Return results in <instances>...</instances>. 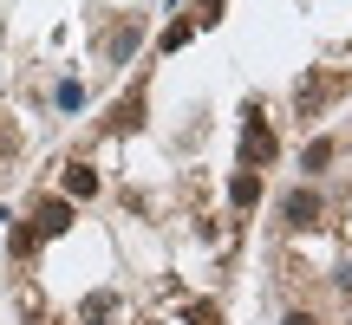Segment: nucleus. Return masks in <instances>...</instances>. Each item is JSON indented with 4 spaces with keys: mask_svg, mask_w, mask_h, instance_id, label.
I'll return each mask as SVG.
<instances>
[{
    "mask_svg": "<svg viewBox=\"0 0 352 325\" xmlns=\"http://www.w3.org/2000/svg\"><path fill=\"white\" fill-rule=\"evenodd\" d=\"M228 195H235V208H254V202H261V176H235V182H228Z\"/></svg>",
    "mask_w": 352,
    "mask_h": 325,
    "instance_id": "obj_6",
    "label": "nucleus"
},
{
    "mask_svg": "<svg viewBox=\"0 0 352 325\" xmlns=\"http://www.w3.org/2000/svg\"><path fill=\"white\" fill-rule=\"evenodd\" d=\"M196 7H202V13H209V20H215V13H222V0H196Z\"/></svg>",
    "mask_w": 352,
    "mask_h": 325,
    "instance_id": "obj_14",
    "label": "nucleus"
},
{
    "mask_svg": "<svg viewBox=\"0 0 352 325\" xmlns=\"http://www.w3.org/2000/svg\"><path fill=\"white\" fill-rule=\"evenodd\" d=\"M104 319H118V293H91L85 300V325H104Z\"/></svg>",
    "mask_w": 352,
    "mask_h": 325,
    "instance_id": "obj_8",
    "label": "nucleus"
},
{
    "mask_svg": "<svg viewBox=\"0 0 352 325\" xmlns=\"http://www.w3.org/2000/svg\"><path fill=\"white\" fill-rule=\"evenodd\" d=\"M287 325H320V319L314 313H287Z\"/></svg>",
    "mask_w": 352,
    "mask_h": 325,
    "instance_id": "obj_13",
    "label": "nucleus"
},
{
    "mask_svg": "<svg viewBox=\"0 0 352 325\" xmlns=\"http://www.w3.org/2000/svg\"><path fill=\"white\" fill-rule=\"evenodd\" d=\"M340 293H346V300H352V267H346V274H340Z\"/></svg>",
    "mask_w": 352,
    "mask_h": 325,
    "instance_id": "obj_15",
    "label": "nucleus"
},
{
    "mask_svg": "<svg viewBox=\"0 0 352 325\" xmlns=\"http://www.w3.org/2000/svg\"><path fill=\"white\" fill-rule=\"evenodd\" d=\"M340 98V78H327V72H314V78H300L294 85V111H300V124H314L327 104Z\"/></svg>",
    "mask_w": 352,
    "mask_h": 325,
    "instance_id": "obj_1",
    "label": "nucleus"
},
{
    "mask_svg": "<svg viewBox=\"0 0 352 325\" xmlns=\"http://www.w3.org/2000/svg\"><path fill=\"white\" fill-rule=\"evenodd\" d=\"M0 156H13V124H0Z\"/></svg>",
    "mask_w": 352,
    "mask_h": 325,
    "instance_id": "obj_12",
    "label": "nucleus"
},
{
    "mask_svg": "<svg viewBox=\"0 0 352 325\" xmlns=\"http://www.w3.org/2000/svg\"><path fill=\"white\" fill-rule=\"evenodd\" d=\"M33 228H39V234H65V228H72V202H59V195H52V202H39Z\"/></svg>",
    "mask_w": 352,
    "mask_h": 325,
    "instance_id": "obj_4",
    "label": "nucleus"
},
{
    "mask_svg": "<svg viewBox=\"0 0 352 325\" xmlns=\"http://www.w3.org/2000/svg\"><path fill=\"white\" fill-rule=\"evenodd\" d=\"M189 325H222V313H215V306L202 300V306H189Z\"/></svg>",
    "mask_w": 352,
    "mask_h": 325,
    "instance_id": "obj_11",
    "label": "nucleus"
},
{
    "mask_svg": "<svg viewBox=\"0 0 352 325\" xmlns=\"http://www.w3.org/2000/svg\"><path fill=\"white\" fill-rule=\"evenodd\" d=\"M241 156H248V162H274V156H280V150H274V130H267L261 111L241 117Z\"/></svg>",
    "mask_w": 352,
    "mask_h": 325,
    "instance_id": "obj_2",
    "label": "nucleus"
},
{
    "mask_svg": "<svg viewBox=\"0 0 352 325\" xmlns=\"http://www.w3.org/2000/svg\"><path fill=\"white\" fill-rule=\"evenodd\" d=\"M0 221H7V215H0Z\"/></svg>",
    "mask_w": 352,
    "mask_h": 325,
    "instance_id": "obj_16",
    "label": "nucleus"
},
{
    "mask_svg": "<svg viewBox=\"0 0 352 325\" xmlns=\"http://www.w3.org/2000/svg\"><path fill=\"white\" fill-rule=\"evenodd\" d=\"M65 195H98V169L91 162H72L65 169Z\"/></svg>",
    "mask_w": 352,
    "mask_h": 325,
    "instance_id": "obj_5",
    "label": "nucleus"
},
{
    "mask_svg": "<svg viewBox=\"0 0 352 325\" xmlns=\"http://www.w3.org/2000/svg\"><path fill=\"white\" fill-rule=\"evenodd\" d=\"M300 162H307V169H327V162H333V143H327V137L307 143V156H300Z\"/></svg>",
    "mask_w": 352,
    "mask_h": 325,
    "instance_id": "obj_9",
    "label": "nucleus"
},
{
    "mask_svg": "<svg viewBox=\"0 0 352 325\" xmlns=\"http://www.w3.org/2000/svg\"><path fill=\"white\" fill-rule=\"evenodd\" d=\"M320 215H327V202H320L314 189H294V195H287V221H294V228H314Z\"/></svg>",
    "mask_w": 352,
    "mask_h": 325,
    "instance_id": "obj_3",
    "label": "nucleus"
},
{
    "mask_svg": "<svg viewBox=\"0 0 352 325\" xmlns=\"http://www.w3.org/2000/svg\"><path fill=\"white\" fill-rule=\"evenodd\" d=\"M131 46H138V26H124V33H111V59H131Z\"/></svg>",
    "mask_w": 352,
    "mask_h": 325,
    "instance_id": "obj_10",
    "label": "nucleus"
},
{
    "mask_svg": "<svg viewBox=\"0 0 352 325\" xmlns=\"http://www.w3.org/2000/svg\"><path fill=\"white\" fill-rule=\"evenodd\" d=\"M144 124V91H131L124 104H118V117H111V130H138Z\"/></svg>",
    "mask_w": 352,
    "mask_h": 325,
    "instance_id": "obj_7",
    "label": "nucleus"
}]
</instances>
